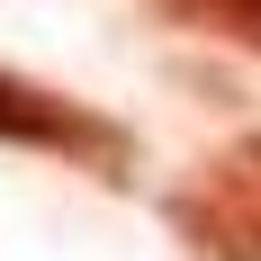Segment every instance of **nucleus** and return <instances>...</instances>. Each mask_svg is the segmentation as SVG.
Instances as JSON below:
<instances>
[{
    "label": "nucleus",
    "instance_id": "2",
    "mask_svg": "<svg viewBox=\"0 0 261 261\" xmlns=\"http://www.w3.org/2000/svg\"><path fill=\"white\" fill-rule=\"evenodd\" d=\"M0 144H18V153H63L81 162V171H99V180H126V126H108V117H90L81 99H63V90H45V81L27 72H0Z\"/></svg>",
    "mask_w": 261,
    "mask_h": 261
},
{
    "label": "nucleus",
    "instance_id": "3",
    "mask_svg": "<svg viewBox=\"0 0 261 261\" xmlns=\"http://www.w3.org/2000/svg\"><path fill=\"white\" fill-rule=\"evenodd\" d=\"M144 9H162V18L189 27V36H216V45L261 54V0H144Z\"/></svg>",
    "mask_w": 261,
    "mask_h": 261
},
{
    "label": "nucleus",
    "instance_id": "1",
    "mask_svg": "<svg viewBox=\"0 0 261 261\" xmlns=\"http://www.w3.org/2000/svg\"><path fill=\"white\" fill-rule=\"evenodd\" d=\"M171 234L198 261H261V135L225 144L171 189Z\"/></svg>",
    "mask_w": 261,
    "mask_h": 261
}]
</instances>
